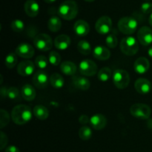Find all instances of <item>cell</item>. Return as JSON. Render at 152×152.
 <instances>
[{"mask_svg":"<svg viewBox=\"0 0 152 152\" xmlns=\"http://www.w3.org/2000/svg\"><path fill=\"white\" fill-rule=\"evenodd\" d=\"M79 136L83 140H88L92 137V131L89 127L83 126L79 131Z\"/></svg>","mask_w":152,"mask_h":152,"instance_id":"30","label":"cell"},{"mask_svg":"<svg viewBox=\"0 0 152 152\" xmlns=\"http://www.w3.org/2000/svg\"><path fill=\"white\" fill-rule=\"evenodd\" d=\"M10 28L15 32H20V31L24 30L25 24L20 19H16V20H13L11 22V24H10Z\"/></svg>","mask_w":152,"mask_h":152,"instance_id":"36","label":"cell"},{"mask_svg":"<svg viewBox=\"0 0 152 152\" xmlns=\"http://www.w3.org/2000/svg\"><path fill=\"white\" fill-rule=\"evenodd\" d=\"M1 113V118H0V128H3L4 127L7 126L10 122V116H9L8 113L6 110L1 109L0 110Z\"/></svg>","mask_w":152,"mask_h":152,"instance_id":"35","label":"cell"},{"mask_svg":"<svg viewBox=\"0 0 152 152\" xmlns=\"http://www.w3.org/2000/svg\"><path fill=\"white\" fill-rule=\"evenodd\" d=\"M105 43H106L107 46L111 48V49H114L118 44V40H117L115 34H109L105 39Z\"/></svg>","mask_w":152,"mask_h":152,"instance_id":"34","label":"cell"},{"mask_svg":"<svg viewBox=\"0 0 152 152\" xmlns=\"http://www.w3.org/2000/svg\"><path fill=\"white\" fill-rule=\"evenodd\" d=\"M134 88L138 93L145 95L151 91V82L145 78H139L135 81Z\"/></svg>","mask_w":152,"mask_h":152,"instance_id":"14","label":"cell"},{"mask_svg":"<svg viewBox=\"0 0 152 152\" xmlns=\"http://www.w3.org/2000/svg\"><path fill=\"white\" fill-rule=\"evenodd\" d=\"M137 39L143 46H149L152 43V29L148 26H142L138 31Z\"/></svg>","mask_w":152,"mask_h":152,"instance_id":"11","label":"cell"},{"mask_svg":"<svg viewBox=\"0 0 152 152\" xmlns=\"http://www.w3.org/2000/svg\"><path fill=\"white\" fill-rule=\"evenodd\" d=\"M55 1H56V0H45V1L47 3H53Z\"/></svg>","mask_w":152,"mask_h":152,"instance_id":"44","label":"cell"},{"mask_svg":"<svg viewBox=\"0 0 152 152\" xmlns=\"http://www.w3.org/2000/svg\"><path fill=\"white\" fill-rule=\"evenodd\" d=\"M141 12L145 14L152 13V4L150 2H145L141 5Z\"/></svg>","mask_w":152,"mask_h":152,"instance_id":"37","label":"cell"},{"mask_svg":"<svg viewBox=\"0 0 152 152\" xmlns=\"http://www.w3.org/2000/svg\"><path fill=\"white\" fill-rule=\"evenodd\" d=\"M35 70V64L31 61H22L17 66V72L23 77L31 75Z\"/></svg>","mask_w":152,"mask_h":152,"instance_id":"12","label":"cell"},{"mask_svg":"<svg viewBox=\"0 0 152 152\" xmlns=\"http://www.w3.org/2000/svg\"><path fill=\"white\" fill-rule=\"evenodd\" d=\"M48 27L52 32H57L62 27V22L58 16H53L49 19L48 22Z\"/></svg>","mask_w":152,"mask_h":152,"instance_id":"26","label":"cell"},{"mask_svg":"<svg viewBox=\"0 0 152 152\" xmlns=\"http://www.w3.org/2000/svg\"><path fill=\"white\" fill-rule=\"evenodd\" d=\"M90 123L95 130L99 131L105 128L107 120L102 114H95L90 118Z\"/></svg>","mask_w":152,"mask_h":152,"instance_id":"17","label":"cell"},{"mask_svg":"<svg viewBox=\"0 0 152 152\" xmlns=\"http://www.w3.org/2000/svg\"><path fill=\"white\" fill-rule=\"evenodd\" d=\"M148 22H149V24L151 25V26H152V13H151V15H150V16H149V19H148Z\"/></svg>","mask_w":152,"mask_h":152,"instance_id":"43","label":"cell"},{"mask_svg":"<svg viewBox=\"0 0 152 152\" xmlns=\"http://www.w3.org/2000/svg\"><path fill=\"white\" fill-rule=\"evenodd\" d=\"M149 61L145 57H141V58H137L135 61L134 65L135 72L139 73V74H144L146 72H148V70L149 69Z\"/></svg>","mask_w":152,"mask_h":152,"instance_id":"15","label":"cell"},{"mask_svg":"<svg viewBox=\"0 0 152 152\" xmlns=\"http://www.w3.org/2000/svg\"><path fill=\"white\" fill-rule=\"evenodd\" d=\"M79 122L82 125H86V124L90 122V119L88 118V116H86V115H82L79 118Z\"/></svg>","mask_w":152,"mask_h":152,"instance_id":"39","label":"cell"},{"mask_svg":"<svg viewBox=\"0 0 152 152\" xmlns=\"http://www.w3.org/2000/svg\"><path fill=\"white\" fill-rule=\"evenodd\" d=\"M85 1H88V2H92V1H95V0H85Z\"/></svg>","mask_w":152,"mask_h":152,"instance_id":"45","label":"cell"},{"mask_svg":"<svg viewBox=\"0 0 152 152\" xmlns=\"http://www.w3.org/2000/svg\"><path fill=\"white\" fill-rule=\"evenodd\" d=\"M34 44L36 48L40 51L46 52L50 50L53 47V40L51 37L46 34H37L34 40Z\"/></svg>","mask_w":152,"mask_h":152,"instance_id":"7","label":"cell"},{"mask_svg":"<svg viewBox=\"0 0 152 152\" xmlns=\"http://www.w3.org/2000/svg\"><path fill=\"white\" fill-rule=\"evenodd\" d=\"M60 69L63 74L68 76H72L77 72V66L71 61H65L60 65Z\"/></svg>","mask_w":152,"mask_h":152,"instance_id":"23","label":"cell"},{"mask_svg":"<svg viewBox=\"0 0 152 152\" xmlns=\"http://www.w3.org/2000/svg\"><path fill=\"white\" fill-rule=\"evenodd\" d=\"M113 82L118 89H126L130 82V76L124 69H116L113 72Z\"/></svg>","mask_w":152,"mask_h":152,"instance_id":"5","label":"cell"},{"mask_svg":"<svg viewBox=\"0 0 152 152\" xmlns=\"http://www.w3.org/2000/svg\"><path fill=\"white\" fill-rule=\"evenodd\" d=\"M73 83L76 88L81 90H87L90 88V81L86 77L82 76H74L73 77Z\"/></svg>","mask_w":152,"mask_h":152,"instance_id":"21","label":"cell"},{"mask_svg":"<svg viewBox=\"0 0 152 152\" xmlns=\"http://www.w3.org/2000/svg\"><path fill=\"white\" fill-rule=\"evenodd\" d=\"M130 113L134 117L140 119H148L151 114V107L145 104L137 103L131 107Z\"/></svg>","mask_w":152,"mask_h":152,"instance_id":"6","label":"cell"},{"mask_svg":"<svg viewBox=\"0 0 152 152\" xmlns=\"http://www.w3.org/2000/svg\"><path fill=\"white\" fill-rule=\"evenodd\" d=\"M112 76V71L108 67H103L99 71L97 74L98 79L102 82H105L109 80Z\"/></svg>","mask_w":152,"mask_h":152,"instance_id":"28","label":"cell"},{"mask_svg":"<svg viewBox=\"0 0 152 152\" xmlns=\"http://www.w3.org/2000/svg\"><path fill=\"white\" fill-rule=\"evenodd\" d=\"M16 53H9L8 55H7V57L5 58V61H4V63H5V66L8 69H12L13 67L16 66V65L17 64V57H16Z\"/></svg>","mask_w":152,"mask_h":152,"instance_id":"29","label":"cell"},{"mask_svg":"<svg viewBox=\"0 0 152 152\" xmlns=\"http://www.w3.org/2000/svg\"><path fill=\"white\" fill-rule=\"evenodd\" d=\"M7 89H6L5 87L1 88V95L2 97H7Z\"/></svg>","mask_w":152,"mask_h":152,"instance_id":"41","label":"cell"},{"mask_svg":"<svg viewBox=\"0 0 152 152\" xmlns=\"http://www.w3.org/2000/svg\"><path fill=\"white\" fill-rule=\"evenodd\" d=\"M50 83L55 89H61L65 84L63 77L58 73H53L50 77Z\"/></svg>","mask_w":152,"mask_h":152,"instance_id":"25","label":"cell"},{"mask_svg":"<svg viewBox=\"0 0 152 152\" xmlns=\"http://www.w3.org/2000/svg\"><path fill=\"white\" fill-rule=\"evenodd\" d=\"M120 49L123 54L128 56L136 55L139 50L137 40L132 36L124 37L120 42Z\"/></svg>","mask_w":152,"mask_h":152,"instance_id":"4","label":"cell"},{"mask_svg":"<svg viewBox=\"0 0 152 152\" xmlns=\"http://www.w3.org/2000/svg\"><path fill=\"white\" fill-rule=\"evenodd\" d=\"M71 44V39L66 34H61L56 37L54 40V46L59 50H65L68 49Z\"/></svg>","mask_w":152,"mask_h":152,"instance_id":"20","label":"cell"},{"mask_svg":"<svg viewBox=\"0 0 152 152\" xmlns=\"http://www.w3.org/2000/svg\"><path fill=\"white\" fill-rule=\"evenodd\" d=\"M18 56L22 58H31L34 55V47L28 43H21L16 47L15 51Z\"/></svg>","mask_w":152,"mask_h":152,"instance_id":"13","label":"cell"},{"mask_svg":"<svg viewBox=\"0 0 152 152\" xmlns=\"http://www.w3.org/2000/svg\"><path fill=\"white\" fill-rule=\"evenodd\" d=\"M34 114L39 120H45L49 116L48 110L43 105H37L34 108Z\"/></svg>","mask_w":152,"mask_h":152,"instance_id":"24","label":"cell"},{"mask_svg":"<svg viewBox=\"0 0 152 152\" xmlns=\"http://www.w3.org/2000/svg\"><path fill=\"white\" fill-rule=\"evenodd\" d=\"M77 49L83 55H88L91 52V44L86 40H81L78 43Z\"/></svg>","mask_w":152,"mask_h":152,"instance_id":"27","label":"cell"},{"mask_svg":"<svg viewBox=\"0 0 152 152\" xmlns=\"http://www.w3.org/2000/svg\"><path fill=\"white\" fill-rule=\"evenodd\" d=\"M49 80L50 79L48 78V75L44 69L38 70L33 77V83L34 86L39 89H43L46 87L48 84Z\"/></svg>","mask_w":152,"mask_h":152,"instance_id":"10","label":"cell"},{"mask_svg":"<svg viewBox=\"0 0 152 152\" xmlns=\"http://www.w3.org/2000/svg\"><path fill=\"white\" fill-rule=\"evenodd\" d=\"M74 30L77 35L83 37L88 34L90 31V25L86 21L80 19V20H77L74 24Z\"/></svg>","mask_w":152,"mask_h":152,"instance_id":"16","label":"cell"},{"mask_svg":"<svg viewBox=\"0 0 152 152\" xmlns=\"http://www.w3.org/2000/svg\"><path fill=\"white\" fill-rule=\"evenodd\" d=\"M24 9L28 16L35 17L38 15L39 11V6L38 3L34 0H28L25 3Z\"/></svg>","mask_w":152,"mask_h":152,"instance_id":"18","label":"cell"},{"mask_svg":"<svg viewBox=\"0 0 152 152\" xmlns=\"http://www.w3.org/2000/svg\"><path fill=\"white\" fill-rule=\"evenodd\" d=\"M1 139H0V149L1 150H3L4 149V148L5 147L6 145H7V141H8V139H7V135H6L5 134H4V133L2 132V131H1Z\"/></svg>","mask_w":152,"mask_h":152,"instance_id":"38","label":"cell"},{"mask_svg":"<svg viewBox=\"0 0 152 152\" xmlns=\"http://www.w3.org/2000/svg\"><path fill=\"white\" fill-rule=\"evenodd\" d=\"M93 55L95 58L99 61H106L109 59L111 56V52L103 46H97L94 48L93 52Z\"/></svg>","mask_w":152,"mask_h":152,"instance_id":"19","label":"cell"},{"mask_svg":"<svg viewBox=\"0 0 152 152\" xmlns=\"http://www.w3.org/2000/svg\"><path fill=\"white\" fill-rule=\"evenodd\" d=\"M79 70L83 75L93 76L97 72V66L91 60L86 59L80 62Z\"/></svg>","mask_w":152,"mask_h":152,"instance_id":"9","label":"cell"},{"mask_svg":"<svg viewBox=\"0 0 152 152\" xmlns=\"http://www.w3.org/2000/svg\"><path fill=\"white\" fill-rule=\"evenodd\" d=\"M78 13V6L74 0H66L59 5L58 14L65 20H71L77 16Z\"/></svg>","mask_w":152,"mask_h":152,"instance_id":"2","label":"cell"},{"mask_svg":"<svg viewBox=\"0 0 152 152\" xmlns=\"http://www.w3.org/2000/svg\"><path fill=\"white\" fill-rule=\"evenodd\" d=\"M48 61L51 65L58 66L61 62V55L57 52H51L49 53Z\"/></svg>","mask_w":152,"mask_h":152,"instance_id":"33","label":"cell"},{"mask_svg":"<svg viewBox=\"0 0 152 152\" xmlns=\"http://www.w3.org/2000/svg\"><path fill=\"white\" fill-rule=\"evenodd\" d=\"M5 152H20L19 149L14 145H10L6 148Z\"/></svg>","mask_w":152,"mask_h":152,"instance_id":"40","label":"cell"},{"mask_svg":"<svg viewBox=\"0 0 152 152\" xmlns=\"http://www.w3.org/2000/svg\"><path fill=\"white\" fill-rule=\"evenodd\" d=\"M36 90L31 84H25L22 88V95L26 101H33L35 98Z\"/></svg>","mask_w":152,"mask_h":152,"instance_id":"22","label":"cell"},{"mask_svg":"<svg viewBox=\"0 0 152 152\" xmlns=\"http://www.w3.org/2000/svg\"><path fill=\"white\" fill-rule=\"evenodd\" d=\"M117 26L123 34L129 35L136 31L138 26V21L134 16H125L119 20Z\"/></svg>","mask_w":152,"mask_h":152,"instance_id":"3","label":"cell"},{"mask_svg":"<svg viewBox=\"0 0 152 152\" xmlns=\"http://www.w3.org/2000/svg\"><path fill=\"white\" fill-rule=\"evenodd\" d=\"M7 97L10 99L13 100V101H19L20 100V94H19V89L16 87H10L7 89Z\"/></svg>","mask_w":152,"mask_h":152,"instance_id":"32","label":"cell"},{"mask_svg":"<svg viewBox=\"0 0 152 152\" xmlns=\"http://www.w3.org/2000/svg\"><path fill=\"white\" fill-rule=\"evenodd\" d=\"M11 118L15 124L25 125L30 122L32 118V112L29 106L19 104L13 107L11 112Z\"/></svg>","mask_w":152,"mask_h":152,"instance_id":"1","label":"cell"},{"mask_svg":"<svg viewBox=\"0 0 152 152\" xmlns=\"http://www.w3.org/2000/svg\"><path fill=\"white\" fill-rule=\"evenodd\" d=\"M148 55H149V57L151 58H152V46H151V47L148 49Z\"/></svg>","mask_w":152,"mask_h":152,"instance_id":"42","label":"cell"},{"mask_svg":"<svg viewBox=\"0 0 152 152\" xmlns=\"http://www.w3.org/2000/svg\"><path fill=\"white\" fill-rule=\"evenodd\" d=\"M48 58H47L44 55H39L35 59V65L40 69H45L48 66Z\"/></svg>","mask_w":152,"mask_h":152,"instance_id":"31","label":"cell"},{"mask_svg":"<svg viewBox=\"0 0 152 152\" xmlns=\"http://www.w3.org/2000/svg\"><path fill=\"white\" fill-rule=\"evenodd\" d=\"M95 28L99 34L105 35L108 34L112 28V21L108 16H103L99 18L95 24Z\"/></svg>","mask_w":152,"mask_h":152,"instance_id":"8","label":"cell"}]
</instances>
